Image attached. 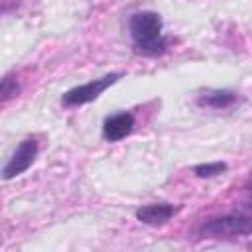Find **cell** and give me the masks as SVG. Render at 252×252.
<instances>
[{
    "label": "cell",
    "mask_w": 252,
    "mask_h": 252,
    "mask_svg": "<svg viewBox=\"0 0 252 252\" xmlns=\"http://www.w3.org/2000/svg\"><path fill=\"white\" fill-rule=\"evenodd\" d=\"M177 211H179V207H173L169 203H156V205H146V207L138 209L136 211V217L144 224H163Z\"/></svg>",
    "instance_id": "cell-6"
},
{
    "label": "cell",
    "mask_w": 252,
    "mask_h": 252,
    "mask_svg": "<svg viewBox=\"0 0 252 252\" xmlns=\"http://www.w3.org/2000/svg\"><path fill=\"white\" fill-rule=\"evenodd\" d=\"M236 100V93L234 91H220V89H215V91H203L197 98V102L201 106H209V108H226L230 106L232 102Z\"/></svg>",
    "instance_id": "cell-7"
},
{
    "label": "cell",
    "mask_w": 252,
    "mask_h": 252,
    "mask_svg": "<svg viewBox=\"0 0 252 252\" xmlns=\"http://www.w3.org/2000/svg\"><path fill=\"white\" fill-rule=\"evenodd\" d=\"M120 77H122V73H110V75H104V77H100V79L89 81V83H85V85H79V87L67 91V93L61 96V104L67 106V108L87 104V102L94 100L100 93H104L110 85H114Z\"/></svg>",
    "instance_id": "cell-3"
},
{
    "label": "cell",
    "mask_w": 252,
    "mask_h": 252,
    "mask_svg": "<svg viewBox=\"0 0 252 252\" xmlns=\"http://www.w3.org/2000/svg\"><path fill=\"white\" fill-rule=\"evenodd\" d=\"M18 93H20V85H18L16 77L8 75V77L0 79V104L10 100V98H14Z\"/></svg>",
    "instance_id": "cell-8"
},
{
    "label": "cell",
    "mask_w": 252,
    "mask_h": 252,
    "mask_svg": "<svg viewBox=\"0 0 252 252\" xmlns=\"http://www.w3.org/2000/svg\"><path fill=\"white\" fill-rule=\"evenodd\" d=\"M199 177H215L222 171H226V163H220V161H215V163H203V165H197L193 169Z\"/></svg>",
    "instance_id": "cell-9"
},
{
    "label": "cell",
    "mask_w": 252,
    "mask_h": 252,
    "mask_svg": "<svg viewBox=\"0 0 252 252\" xmlns=\"http://www.w3.org/2000/svg\"><path fill=\"white\" fill-rule=\"evenodd\" d=\"M134 128V116L130 112H118L104 120L102 124V136L108 142H118L126 138Z\"/></svg>",
    "instance_id": "cell-5"
},
{
    "label": "cell",
    "mask_w": 252,
    "mask_h": 252,
    "mask_svg": "<svg viewBox=\"0 0 252 252\" xmlns=\"http://www.w3.org/2000/svg\"><path fill=\"white\" fill-rule=\"evenodd\" d=\"M130 35L134 47L146 55H158L165 49V39L161 35V18L156 12H138L130 18Z\"/></svg>",
    "instance_id": "cell-1"
},
{
    "label": "cell",
    "mask_w": 252,
    "mask_h": 252,
    "mask_svg": "<svg viewBox=\"0 0 252 252\" xmlns=\"http://www.w3.org/2000/svg\"><path fill=\"white\" fill-rule=\"evenodd\" d=\"M248 232H250V219H248V215H242V213L222 215V217L207 220L201 226V234L211 236V238L240 236V234H248Z\"/></svg>",
    "instance_id": "cell-2"
},
{
    "label": "cell",
    "mask_w": 252,
    "mask_h": 252,
    "mask_svg": "<svg viewBox=\"0 0 252 252\" xmlns=\"http://www.w3.org/2000/svg\"><path fill=\"white\" fill-rule=\"evenodd\" d=\"M37 156V142L33 138H26L18 148L16 152L12 154V158L8 159V163L4 165L2 169V177L4 179H12L20 173H24L35 159Z\"/></svg>",
    "instance_id": "cell-4"
}]
</instances>
